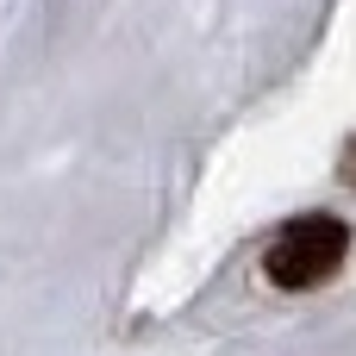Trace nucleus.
I'll use <instances>...</instances> for the list:
<instances>
[{"label":"nucleus","mask_w":356,"mask_h":356,"mask_svg":"<svg viewBox=\"0 0 356 356\" xmlns=\"http://www.w3.org/2000/svg\"><path fill=\"white\" fill-rule=\"evenodd\" d=\"M344 250H350L344 219H332V213H300L294 225H282V238L269 244V263H263V269H269L275 288L307 294V288H319V282L338 275Z\"/></svg>","instance_id":"nucleus-1"},{"label":"nucleus","mask_w":356,"mask_h":356,"mask_svg":"<svg viewBox=\"0 0 356 356\" xmlns=\"http://www.w3.org/2000/svg\"><path fill=\"white\" fill-rule=\"evenodd\" d=\"M344 175H350V188H356V144L344 150Z\"/></svg>","instance_id":"nucleus-2"}]
</instances>
